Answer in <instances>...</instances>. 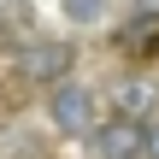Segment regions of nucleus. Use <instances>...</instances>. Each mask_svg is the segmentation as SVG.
Here are the masks:
<instances>
[{
	"label": "nucleus",
	"instance_id": "nucleus-1",
	"mask_svg": "<svg viewBox=\"0 0 159 159\" xmlns=\"http://www.w3.org/2000/svg\"><path fill=\"white\" fill-rule=\"evenodd\" d=\"M47 118H53L59 136H94V124H100V94H94L89 83H77V77H59V83L47 89Z\"/></svg>",
	"mask_w": 159,
	"mask_h": 159
},
{
	"label": "nucleus",
	"instance_id": "nucleus-2",
	"mask_svg": "<svg viewBox=\"0 0 159 159\" xmlns=\"http://www.w3.org/2000/svg\"><path fill=\"white\" fill-rule=\"evenodd\" d=\"M71 71H77V47H71V41L30 35V41H24V53H18V77H24V83L53 89V83H59V77H71Z\"/></svg>",
	"mask_w": 159,
	"mask_h": 159
},
{
	"label": "nucleus",
	"instance_id": "nucleus-3",
	"mask_svg": "<svg viewBox=\"0 0 159 159\" xmlns=\"http://www.w3.org/2000/svg\"><path fill=\"white\" fill-rule=\"evenodd\" d=\"M94 159H148V124L142 118H106V124H94Z\"/></svg>",
	"mask_w": 159,
	"mask_h": 159
},
{
	"label": "nucleus",
	"instance_id": "nucleus-4",
	"mask_svg": "<svg viewBox=\"0 0 159 159\" xmlns=\"http://www.w3.org/2000/svg\"><path fill=\"white\" fill-rule=\"evenodd\" d=\"M112 47H118L124 59H136V65H153V59H159V6H142V12H130V18L118 24Z\"/></svg>",
	"mask_w": 159,
	"mask_h": 159
},
{
	"label": "nucleus",
	"instance_id": "nucleus-5",
	"mask_svg": "<svg viewBox=\"0 0 159 159\" xmlns=\"http://www.w3.org/2000/svg\"><path fill=\"white\" fill-rule=\"evenodd\" d=\"M148 106H153V83H142V77L118 83V112H124V118H142Z\"/></svg>",
	"mask_w": 159,
	"mask_h": 159
},
{
	"label": "nucleus",
	"instance_id": "nucleus-6",
	"mask_svg": "<svg viewBox=\"0 0 159 159\" xmlns=\"http://www.w3.org/2000/svg\"><path fill=\"white\" fill-rule=\"evenodd\" d=\"M65 12H71L77 24H100V12H106V0H65Z\"/></svg>",
	"mask_w": 159,
	"mask_h": 159
},
{
	"label": "nucleus",
	"instance_id": "nucleus-7",
	"mask_svg": "<svg viewBox=\"0 0 159 159\" xmlns=\"http://www.w3.org/2000/svg\"><path fill=\"white\" fill-rule=\"evenodd\" d=\"M148 159H159V124H148Z\"/></svg>",
	"mask_w": 159,
	"mask_h": 159
}]
</instances>
